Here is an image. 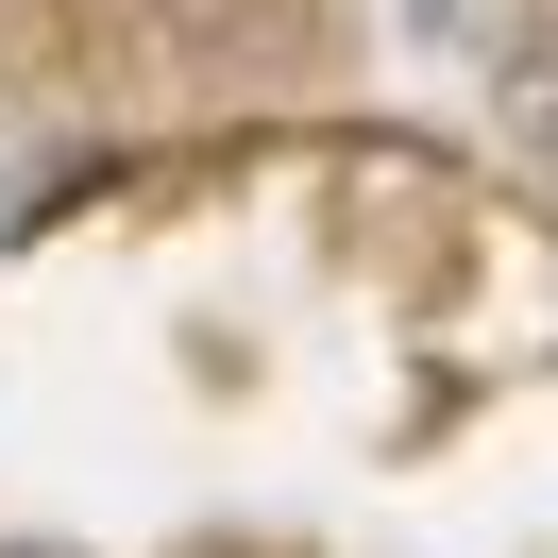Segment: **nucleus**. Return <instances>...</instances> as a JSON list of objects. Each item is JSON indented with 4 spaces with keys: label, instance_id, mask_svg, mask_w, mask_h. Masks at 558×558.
Returning a JSON list of instances; mask_svg holds the SVG:
<instances>
[{
    "label": "nucleus",
    "instance_id": "f257e3e1",
    "mask_svg": "<svg viewBox=\"0 0 558 558\" xmlns=\"http://www.w3.org/2000/svg\"><path fill=\"white\" fill-rule=\"evenodd\" d=\"M508 136H524V153H558V35L508 69Z\"/></svg>",
    "mask_w": 558,
    "mask_h": 558
},
{
    "label": "nucleus",
    "instance_id": "f03ea898",
    "mask_svg": "<svg viewBox=\"0 0 558 558\" xmlns=\"http://www.w3.org/2000/svg\"><path fill=\"white\" fill-rule=\"evenodd\" d=\"M17 558H69V542H17Z\"/></svg>",
    "mask_w": 558,
    "mask_h": 558
}]
</instances>
